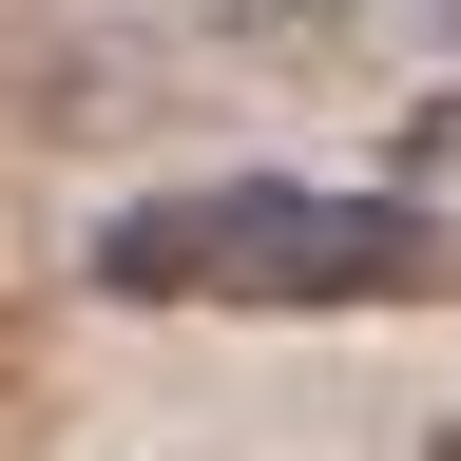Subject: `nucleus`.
I'll return each instance as SVG.
<instances>
[{
  "instance_id": "f257e3e1",
  "label": "nucleus",
  "mask_w": 461,
  "mask_h": 461,
  "mask_svg": "<svg viewBox=\"0 0 461 461\" xmlns=\"http://www.w3.org/2000/svg\"><path fill=\"white\" fill-rule=\"evenodd\" d=\"M96 308H442L461 288V212L327 193V173H193V193H135L77 250Z\"/></svg>"
},
{
  "instance_id": "f03ea898",
  "label": "nucleus",
  "mask_w": 461,
  "mask_h": 461,
  "mask_svg": "<svg viewBox=\"0 0 461 461\" xmlns=\"http://www.w3.org/2000/svg\"><path fill=\"white\" fill-rule=\"evenodd\" d=\"M20 423H39V308L0 288V442H20Z\"/></svg>"
},
{
  "instance_id": "7ed1b4c3",
  "label": "nucleus",
  "mask_w": 461,
  "mask_h": 461,
  "mask_svg": "<svg viewBox=\"0 0 461 461\" xmlns=\"http://www.w3.org/2000/svg\"><path fill=\"white\" fill-rule=\"evenodd\" d=\"M403 193H423V212L461 193V96H442V115H403Z\"/></svg>"
},
{
  "instance_id": "20e7f679",
  "label": "nucleus",
  "mask_w": 461,
  "mask_h": 461,
  "mask_svg": "<svg viewBox=\"0 0 461 461\" xmlns=\"http://www.w3.org/2000/svg\"><path fill=\"white\" fill-rule=\"evenodd\" d=\"M442 461H461V403H442Z\"/></svg>"
}]
</instances>
